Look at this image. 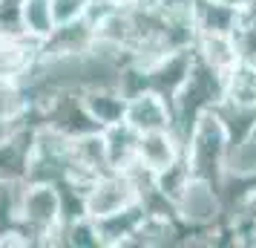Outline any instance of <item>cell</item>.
<instances>
[{"instance_id": "cell-1", "label": "cell", "mask_w": 256, "mask_h": 248, "mask_svg": "<svg viewBox=\"0 0 256 248\" xmlns=\"http://www.w3.org/2000/svg\"><path fill=\"white\" fill-rule=\"evenodd\" d=\"M228 130L219 121V116L213 110H204L202 116L196 118L190 136L184 139V162L190 167V173L196 179H204V182H219L222 173H224V159H228Z\"/></svg>"}, {"instance_id": "cell-2", "label": "cell", "mask_w": 256, "mask_h": 248, "mask_svg": "<svg viewBox=\"0 0 256 248\" xmlns=\"http://www.w3.org/2000/svg\"><path fill=\"white\" fill-rule=\"evenodd\" d=\"M60 225V196L52 182H24L18 202V228L32 245H46L49 234Z\"/></svg>"}, {"instance_id": "cell-3", "label": "cell", "mask_w": 256, "mask_h": 248, "mask_svg": "<svg viewBox=\"0 0 256 248\" xmlns=\"http://www.w3.org/2000/svg\"><path fill=\"white\" fill-rule=\"evenodd\" d=\"M132 202H138V190L130 173H118V170H104L98 176L90 179L86 185V196H84V211L92 219L110 216V213L127 208Z\"/></svg>"}, {"instance_id": "cell-4", "label": "cell", "mask_w": 256, "mask_h": 248, "mask_svg": "<svg viewBox=\"0 0 256 248\" xmlns=\"http://www.w3.org/2000/svg\"><path fill=\"white\" fill-rule=\"evenodd\" d=\"M176 216L187 228H213V225H222L224 208H222L216 185L193 176L187 182V188L182 190V196L176 199Z\"/></svg>"}, {"instance_id": "cell-5", "label": "cell", "mask_w": 256, "mask_h": 248, "mask_svg": "<svg viewBox=\"0 0 256 248\" xmlns=\"http://www.w3.org/2000/svg\"><path fill=\"white\" fill-rule=\"evenodd\" d=\"M193 61H196L193 47L173 49V52L158 55L156 61H150L144 67V72H147V90L158 93L164 101H173V95L184 87L187 75L193 70Z\"/></svg>"}, {"instance_id": "cell-6", "label": "cell", "mask_w": 256, "mask_h": 248, "mask_svg": "<svg viewBox=\"0 0 256 248\" xmlns=\"http://www.w3.org/2000/svg\"><path fill=\"white\" fill-rule=\"evenodd\" d=\"M35 144V121L24 118L6 139H0V182H24Z\"/></svg>"}, {"instance_id": "cell-7", "label": "cell", "mask_w": 256, "mask_h": 248, "mask_svg": "<svg viewBox=\"0 0 256 248\" xmlns=\"http://www.w3.org/2000/svg\"><path fill=\"white\" fill-rule=\"evenodd\" d=\"M124 121L136 133H152V130H173V113H170V101H164L158 93L144 90L127 98V110H124Z\"/></svg>"}, {"instance_id": "cell-8", "label": "cell", "mask_w": 256, "mask_h": 248, "mask_svg": "<svg viewBox=\"0 0 256 248\" xmlns=\"http://www.w3.org/2000/svg\"><path fill=\"white\" fill-rule=\"evenodd\" d=\"M182 156V142L176 139L173 130H152V133H138V147H136V159L141 167H147L150 173L162 170V167L173 165Z\"/></svg>"}, {"instance_id": "cell-9", "label": "cell", "mask_w": 256, "mask_h": 248, "mask_svg": "<svg viewBox=\"0 0 256 248\" xmlns=\"http://www.w3.org/2000/svg\"><path fill=\"white\" fill-rule=\"evenodd\" d=\"M144 205L141 202H132L121 211L110 213V216H101L95 219L98 225V236H101V248H127L130 236L136 234V228L144 222Z\"/></svg>"}, {"instance_id": "cell-10", "label": "cell", "mask_w": 256, "mask_h": 248, "mask_svg": "<svg viewBox=\"0 0 256 248\" xmlns=\"http://www.w3.org/2000/svg\"><path fill=\"white\" fill-rule=\"evenodd\" d=\"M193 52L202 64H208L210 70L222 75H228L239 64V49H236L233 35H222V32H196Z\"/></svg>"}, {"instance_id": "cell-11", "label": "cell", "mask_w": 256, "mask_h": 248, "mask_svg": "<svg viewBox=\"0 0 256 248\" xmlns=\"http://www.w3.org/2000/svg\"><path fill=\"white\" fill-rule=\"evenodd\" d=\"M84 110L90 113L95 124L104 130V127H112L118 121H124V110H127V95L121 93L118 87H95V90H86L81 93Z\"/></svg>"}, {"instance_id": "cell-12", "label": "cell", "mask_w": 256, "mask_h": 248, "mask_svg": "<svg viewBox=\"0 0 256 248\" xmlns=\"http://www.w3.org/2000/svg\"><path fill=\"white\" fill-rule=\"evenodd\" d=\"M104 147H106V167L127 173L136 165V147H138V133L130 127L127 121H118L112 127H104Z\"/></svg>"}, {"instance_id": "cell-13", "label": "cell", "mask_w": 256, "mask_h": 248, "mask_svg": "<svg viewBox=\"0 0 256 248\" xmlns=\"http://www.w3.org/2000/svg\"><path fill=\"white\" fill-rule=\"evenodd\" d=\"M244 12L219 6V3H210V0H196L193 6V26L196 32H222V35H233L236 26L242 21Z\"/></svg>"}, {"instance_id": "cell-14", "label": "cell", "mask_w": 256, "mask_h": 248, "mask_svg": "<svg viewBox=\"0 0 256 248\" xmlns=\"http://www.w3.org/2000/svg\"><path fill=\"white\" fill-rule=\"evenodd\" d=\"M29 110H32V104H29L24 84L12 75H0V121L20 124L29 116Z\"/></svg>"}, {"instance_id": "cell-15", "label": "cell", "mask_w": 256, "mask_h": 248, "mask_svg": "<svg viewBox=\"0 0 256 248\" xmlns=\"http://www.w3.org/2000/svg\"><path fill=\"white\" fill-rule=\"evenodd\" d=\"M20 9V29L24 35L44 41V38L55 29L52 24V12H49V0H18Z\"/></svg>"}, {"instance_id": "cell-16", "label": "cell", "mask_w": 256, "mask_h": 248, "mask_svg": "<svg viewBox=\"0 0 256 248\" xmlns=\"http://www.w3.org/2000/svg\"><path fill=\"white\" fill-rule=\"evenodd\" d=\"M224 173H233V176H256V133L244 136L242 142H236L228 150V159H224Z\"/></svg>"}, {"instance_id": "cell-17", "label": "cell", "mask_w": 256, "mask_h": 248, "mask_svg": "<svg viewBox=\"0 0 256 248\" xmlns=\"http://www.w3.org/2000/svg\"><path fill=\"white\" fill-rule=\"evenodd\" d=\"M92 0H49V12H52V24L66 26L78 24L84 18H90Z\"/></svg>"}, {"instance_id": "cell-18", "label": "cell", "mask_w": 256, "mask_h": 248, "mask_svg": "<svg viewBox=\"0 0 256 248\" xmlns=\"http://www.w3.org/2000/svg\"><path fill=\"white\" fill-rule=\"evenodd\" d=\"M210 3H219V6L236 9V12H248V9H254L256 6V0H210Z\"/></svg>"}, {"instance_id": "cell-19", "label": "cell", "mask_w": 256, "mask_h": 248, "mask_svg": "<svg viewBox=\"0 0 256 248\" xmlns=\"http://www.w3.org/2000/svg\"><path fill=\"white\" fill-rule=\"evenodd\" d=\"M14 124H9V121H0V139H6L9 136V130H12Z\"/></svg>"}]
</instances>
